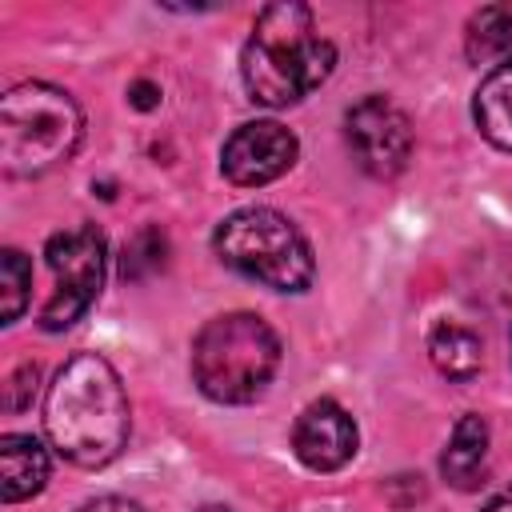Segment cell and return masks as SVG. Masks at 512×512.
<instances>
[{
  "mask_svg": "<svg viewBox=\"0 0 512 512\" xmlns=\"http://www.w3.org/2000/svg\"><path fill=\"white\" fill-rule=\"evenodd\" d=\"M84 136L80 104L44 80H24L0 100V164L8 176L28 180L64 164Z\"/></svg>",
  "mask_w": 512,
  "mask_h": 512,
  "instance_id": "obj_4",
  "label": "cell"
},
{
  "mask_svg": "<svg viewBox=\"0 0 512 512\" xmlns=\"http://www.w3.org/2000/svg\"><path fill=\"white\" fill-rule=\"evenodd\" d=\"M512 48V4H484L464 28V52L472 64H488Z\"/></svg>",
  "mask_w": 512,
  "mask_h": 512,
  "instance_id": "obj_14",
  "label": "cell"
},
{
  "mask_svg": "<svg viewBox=\"0 0 512 512\" xmlns=\"http://www.w3.org/2000/svg\"><path fill=\"white\" fill-rule=\"evenodd\" d=\"M216 256L240 276L272 292H304L316 276V256L304 232L276 208H240L212 232Z\"/></svg>",
  "mask_w": 512,
  "mask_h": 512,
  "instance_id": "obj_5",
  "label": "cell"
},
{
  "mask_svg": "<svg viewBox=\"0 0 512 512\" xmlns=\"http://www.w3.org/2000/svg\"><path fill=\"white\" fill-rule=\"evenodd\" d=\"M44 256H48V268L56 276V288L40 308V328L60 332V328L76 324L92 308V300L100 296L104 260H108L104 256V236L96 228L80 224V228L56 232L44 244Z\"/></svg>",
  "mask_w": 512,
  "mask_h": 512,
  "instance_id": "obj_6",
  "label": "cell"
},
{
  "mask_svg": "<svg viewBox=\"0 0 512 512\" xmlns=\"http://www.w3.org/2000/svg\"><path fill=\"white\" fill-rule=\"evenodd\" d=\"M196 512H228V508H220V504H208V508H196Z\"/></svg>",
  "mask_w": 512,
  "mask_h": 512,
  "instance_id": "obj_21",
  "label": "cell"
},
{
  "mask_svg": "<svg viewBox=\"0 0 512 512\" xmlns=\"http://www.w3.org/2000/svg\"><path fill=\"white\" fill-rule=\"evenodd\" d=\"M360 432L348 408H340L336 400H312L292 428V452L304 468L312 472H336L356 456Z\"/></svg>",
  "mask_w": 512,
  "mask_h": 512,
  "instance_id": "obj_9",
  "label": "cell"
},
{
  "mask_svg": "<svg viewBox=\"0 0 512 512\" xmlns=\"http://www.w3.org/2000/svg\"><path fill=\"white\" fill-rule=\"evenodd\" d=\"M44 428L68 464H112L128 444V396L116 368L96 352L68 356L48 384Z\"/></svg>",
  "mask_w": 512,
  "mask_h": 512,
  "instance_id": "obj_1",
  "label": "cell"
},
{
  "mask_svg": "<svg viewBox=\"0 0 512 512\" xmlns=\"http://www.w3.org/2000/svg\"><path fill=\"white\" fill-rule=\"evenodd\" d=\"M48 484V452L36 436L8 432L0 436V492L4 504L32 500Z\"/></svg>",
  "mask_w": 512,
  "mask_h": 512,
  "instance_id": "obj_10",
  "label": "cell"
},
{
  "mask_svg": "<svg viewBox=\"0 0 512 512\" xmlns=\"http://www.w3.org/2000/svg\"><path fill=\"white\" fill-rule=\"evenodd\" d=\"M336 68V48L316 32V20L304 4H268L260 8L252 36L240 56L244 88L264 108L300 104L316 92Z\"/></svg>",
  "mask_w": 512,
  "mask_h": 512,
  "instance_id": "obj_2",
  "label": "cell"
},
{
  "mask_svg": "<svg viewBox=\"0 0 512 512\" xmlns=\"http://www.w3.org/2000/svg\"><path fill=\"white\" fill-rule=\"evenodd\" d=\"M472 120L480 128V136L500 148L512 152V56L500 60L476 88L472 96Z\"/></svg>",
  "mask_w": 512,
  "mask_h": 512,
  "instance_id": "obj_11",
  "label": "cell"
},
{
  "mask_svg": "<svg viewBox=\"0 0 512 512\" xmlns=\"http://www.w3.org/2000/svg\"><path fill=\"white\" fill-rule=\"evenodd\" d=\"M488 464V424L476 412H464L448 436V448L440 456V472L452 488H476Z\"/></svg>",
  "mask_w": 512,
  "mask_h": 512,
  "instance_id": "obj_12",
  "label": "cell"
},
{
  "mask_svg": "<svg viewBox=\"0 0 512 512\" xmlns=\"http://www.w3.org/2000/svg\"><path fill=\"white\" fill-rule=\"evenodd\" d=\"M280 336L256 312L212 316L192 340V380L216 404H252L280 368Z\"/></svg>",
  "mask_w": 512,
  "mask_h": 512,
  "instance_id": "obj_3",
  "label": "cell"
},
{
  "mask_svg": "<svg viewBox=\"0 0 512 512\" xmlns=\"http://www.w3.org/2000/svg\"><path fill=\"white\" fill-rule=\"evenodd\" d=\"M344 140L356 156V164L376 176L392 180L412 160V124L404 108H396L388 96H364L344 116Z\"/></svg>",
  "mask_w": 512,
  "mask_h": 512,
  "instance_id": "obj_7",
  "label": "cell"
},
{
  "mask_svg": "<svg viewBox=\"0 0 512 512\" xmlns=\"http://www.w3.org/2000/svg\"><path fill=\"white\" fill-rule=\"evenodd\" d=\"M80 512H144V508L136 500H124V496H96Z\"/></svg>",
  "mask_w": 512,
  "mask_h": 512,
  "instance_id": "obj_18",
  "label": "cell"
},
{
  "mask_svg": "<svg viewBox=\"0 0 512 512\" xmlns=\"http://www.w3.org/2000/svg\"><path fill=\"white\" fill-rule=\"evenodd\" d=\"M428 356H432V364H436L440 376L464 384V380H472V376L480 372V364H484V344H480V336H476L472 328L452 324V320H440V324L432 328V336H428Z\"/></svg>",
  "mask_w": 512,
  "mask_h": 512,
  "instance_id": "obj_13",
  "label": "cell"
},
{
  "mask_svg": "<svg viewBox=\"0 0 512 512\" xmlns=\"http://www.w3.org/2000/svg\"><path fill=\"white\" fill-rule=\"evenodd\" d=\"M132 104H136V108H156V104H160V88L148 84V80H136V84H132Z\"/></svg>",
  "mask_w": 512,
  "mask_h": 512,
  "instance_id": "obj_19",
  "label": "cell"
},
{
  "mask_svg": "<svg viewBox=\"0 0 512 512\" xmlns=\"http://www.w3.org/2000/svg\"><path fill=\"white\" fill-rule=\"evenodd\" d=\"M28 288H32V264L24 260V252L4 248L0 252V300H4L0 316H4V324L20 320V312L28 304Z\"/></svg>",
  "mask_w": 512,
  "mask_h": 512,
  "instance_id": "obj_16",
  "label": "cell"
},
{
  "mask_svg": "<svg viewBox=\"0 0 512 512\" xmlns=\"http://www.w3.org/2000/svg\"><path fill=\"white\" fill-rule=\"evenodd\" d=\"M168 264V240L160 228H140L128 244H124V260H120V276L124 280H144L152 272H160Z\"/></svg>",
  "mask_w": 512,
  "mask_h": 512,
  "instance_id": "obj_15",
  "label": "cell"
},
{
  "mask_svg": "<svg viewBox=\"0 0 512 512\" xmlns=\"http://www.w3.org/2000/svg\"><path fill=\"white\" fill-rule=\"evenodd\" d=\"M480 512H512V488H504V492H496Z\"/></svg>",
  "mask_w": 512,
  "mask_h": 512,
  "instance_id": "obj_20",
  "label": "cell"
},
{
  "mask_svg": "<svg viewBox=\"0 0 512 512\" xmlns=\"http://www.w3.org/2000/svg\"><path fill=\"white\" fill-rule=\"evenodd\" d=\"M300 156L296 136L276 124V120H252L240 124L224 148H220V168L236 188H260L272 184L276 176H284Z\"/></svg>",
  "mask_w": 512,
  "mask_h": 512,
  "instance_id": "obj_8",
  "label": "cell"
},
{
  "mask_svg": "<svg viewBox=\"0 0 512 512\" xmlns=\"http://www.w3.org/2000/svg\"><path fill=\"white\" fill-rule=\"evenodd\" d=\"M32 392H36V364H20V368L8 376V384H4V408H8V412L28 408Z\"/></svg>",
  "mask_w": 512,
  "mask_h": 512,
  "instance_id": "obj_17",
  "label": "cell"
}]
</instances>
